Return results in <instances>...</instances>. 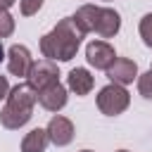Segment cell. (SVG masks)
Here are the masks:
<instances>
[{
	"mask_svg": "<svg viewBox=\"0 0 152 152\" xmlns=\"http://www.w3.org/2000/svg\"><path fill=\"white\" fill-rule=\"evenodd\" d=\"M121 28V17L116 10L112 7H100V17H97V26H95V33L100 38H114Z\"/></svg>",
	"mask_w": 152,
	"mask_h": 152,
	"instance_id": "obj_10",
	"label": "cell"
},
{
	"mask_svg": "<svg viewBox=\"0 0 152 152\" xmlns=\"http://www.w3.org/2000/svg\"><path fill=\"white\" fill-rule=\"evenodd\" d=\"M31 66H33V57H31V52H28L26 45H12L7 50V69H10L12 76L28 78Z\"/></svg>",
	"mask_w": 152,
	"mask_h": 152,
	"instance_id": "obj_6",
	"label": "cell"
},
{
	"mask_svg": "<svg viewBox=\"0 0 152 152\" xmlns=\"http://www.w3.org/2000/svg\"><path fill=\"white\" fill-rule=\"evenodd\" d=\"M48 138H50V142L52 145H57V147H64V145H69L71 140H74V124H71V119H66V116H62V114H55L50 121H48Z\"/></svg>",
	"mask_w": 152,
	"mask_h": 152,
	"instance_id": "obj_7",
	"label": "cell"
},
{
	"mask_svg": "<svg viewBox=\"0 0 152 152\" xmlns=\"http://www.w3.org/2000/svg\"><path fill=\"white\" fill-rule=\"evenodd\" d=\"M38 104L48 112H59L64 104H66V88L57 81L43 90H38Z\"/></svg>",
	"mask_w": 152,
	"mask_h": 152,
	"instance_id": "obj_9",
	"label": "cell"
},
{
	"mask_svg": "<svg viewBox=\"0 0 152 152\" xmlns=\"http://www.w3.org/2000/svg\"><path fill=\"white\" fill-rule=\"evenodd\" d=\"M81 152H93V150H81Z\"/></svg>",
	"mask_w": 152,
	"mask_h": 152,
	"instance_id": "obj_22",
	"label": "cell"
},
{
	"mask_svg": "<svg viewBox=\"0 0 152 152\" xmlns=\"http://www.w3.org/2000/svg\"><path fill=\"white\" fill-rule=\"evenodd\" d=\"M14 33V17L10 14V10L0 7V40Z\"/></svg>",
	"mask_w": 152,
	"mask_h": 152,
	"instance_id": "obj_14",
	"label": "cell"
},
{
	"mask_svg": "<svg viewBox=\"0 0 152 152\" xmlns=\"http://www.w3.org/2000/svg\"><path fill=\"white\" fill-rule=\"evenodd\" d=\"M97 17H100V7H97V5H81V7L71 14L74 24L78 26V31H81L83 36L95 31V26H97Z\"/></svg>",
	"mask_w": 152,
	"mask_h": 152,
	"instance_id": "obj_11",
	"label": "cell"
},
{
	"mask_svg": "<svg viewBox=\"0 0 152 152\" xmlns=\"http://www.w3.org/2000/svg\"><path fill=\"white\" fill-rule=\"evenodd\" d=\"M36 102H38V93L28 83H17L10 90L7 102L0 112V124L7 131H17V128L26 126L33 116V104Z\"/></svg>",
	"mask_w": 152,
	"mask_h": 152,
	"instance_id": "obj_2",
	"label": "cell"
},
{
	"mask_svg": "<svg viewBox=\"0 0 152 152\" xmlns=\"http://www.w3.org/2000/svg\"><path fill=\"white\" fill-rule=\"evenodd\" d=\"M138 31H140V38H142V43H145L147 48H152V12H147V14L140 19V24H138Z\"/></svg>",
	"mask_w": 152,
	"mask_h": 152,
	"instance_id": "obj_15",
	"label": "cell"
},
{
	"mask_svg": "<svg viewBox=\"0 0 152 152\" xmlns=\"http://www.w3.org/2000/svg\"><path fill=\"white\" fill-rule=\"evenodd\" d=\"M10 81H7V76H0V100H7V95H10Z\"/></svg>",
	"mask_w": 152,
	"mask_h": 152,
	"instance_id": "obj_18",
	"label": "cell"
},
{
	"mask_svg": "<svg viewBox=\"0 0 152 152\" xmlns=\"http://www.w3.org/2000/svg\"><path fill=\"white\" fill-rule=\"evenodd\" d=\"M5 57H7V52H5V48H2V43H0V62H2Z\"/></svg>",
	"mask_w": 152,
	"mask_h": 152,
	"instance_id": "obj_20",
	"label": "cell"
},
{
	"mask_svg": "<svg viewBox=\"0 0 152 152\" xmlns=\"http://www.w3.org/2000/svg\"><path fill=\"white\" fill-rule=\"evenodd\" d=\"M57 81H59V69H57V62H52V59H38V62H33L31 74L26 78V83L36 93L43 90V88H48V86H52V83H57Z\"/></svg>",
	"mask_w": 152,
	"mask_h": 152,
	"instance_id": "obj_4",
	"label": "cell"
},
{
	"mask_svg": "<svg viewBox=\"0 0 152 152\" xmlns=\"http://www.w3.org/2000/svg\"><path fill=\"white\" fill-rule=\"evenodd\" d=\"M81 40H83V33L74 24V19L71 17H64V19L57 21V26L52 31H48L40 38V52H43L45 59L69 62V59L76 57V52L81 48Z\"/></svg>",
	"mask_w": 152,
	"mask_h": 152,
	"instance_id": "obj_1",
	"label": "cell"
},
{
	"mask_svg": "<svg viewBox=\"0 0 152 152\" xmlns=\"http://www.w3.org/2000/svg\"><path fill=\"white\" fill-rule=\"evenodd\" d=\"M138 76H140V74H138V64H135L133 59H128V57H116L114 64L107 69V78H109L112 83H116V86H128V83H133Z\"/></svg>",
	"mask_w": 152,
	"mask_h": 152,
	"instance_id": "obj_8",
	"label": "cell"
},
{
	"mask_svg": "<svg viewBox=\"0 0 152 152\" xmlns=\"http://www.w3.org/2000/svg\"><path fill=\"white\" fill-rule=\"evenodd\" d=\"M138 93L145 100H152V69H147L145 74L138 76Z\"/></svg>",
	"mask_w": 152,
	"mask_h": 152,
	"instance_id": "obj_16",
	"label": "cell"
},
{
	"mask_svg": "<svg viewBox=\"0 0 152 152\" xmlns=\"http://www.w3.org/2000/svg\"><path fill=\"white\" fill-rule=\"evenodd\" d=\"M102 2H109V0H102Z\"/></svg>",
	"mask_w": 152,
	"mask_h": 152,
	"instance_id": "obj_23",
	"label": "cell"
},
{
	"mask_svg": "<svg viewBox=\"0 0 152 152\" xmlns=\"http://www.w3.org/2000/svg\"><path fill=\"white\" fill-rule=\"evenodd\" d=\"M86 59H88L90 66L107 71V69L114 64L116 52H114V48H112L107 40H90V43L86 45Z\"/></svg>",
	"mask_w": 152,
	"mask_h": 152,
	"instance_id": "obj_5",
	"label": "cell"
},
{
	"mask_svg": "<svg viewBox=\"0 0 152 152\" xmlns=\"http://www.w3.org/2000/svg\"><path fill=\"white\" fill-rule=\"evenodd\" d=\"M66 83H69V90H71V93H76V95H81V97H83V95H88V93L93 90L95 78H93V74H90L88 69L76 66V69H71V71H69Z\"/></svg>",
	"mask_w": 152,
	"mask_h": 152,
	"instance_id": "obj_12",
	"label": "cell"
},
{
	"mask_svg": "<svg viewBox=\"0 0 152 152\" xmlns=\"http://www.w3.org/2000/svg\"><path fill=\"white\" fill-rule=\"evenodd\" d=\"M150 69H152V66H150Z\"/></svg>",
	"mask_w": 152,
	"mask_h": 152,
	"instance_id": "obj_24",
	"label": "cell"
},
{
	"mask_svg": "<svg viewBox=\"0 0 152 152\" xmlns=\"http://www.w3.org/2000/svg\"><path fill=\"white\" fill-rule=\"evenodd\" d=\"M14 2H17V0H0V7H2V10H7V7H12Z\"/></svg>",
	"mask_w": 152,
	"mask_h": 152,
	"instance_id": "obj_19",
	"label": "cell"
},
{
	"mask_svg": "<svg viewBox=\"0 0 152 152\" xmlns=\"http://www.w3.org/2000/svg\"><path fill=\"white\" fill-rule=\"evenodd\" d=\"M40 7H43V0H19V12H21L24 17L38 14Z\"/></svg>",
	"mask_w": 152,
	"mask_h": 152,
	"instance_id": "obj_17",
	"label": "cell"
},
{
	"mask_svg": "<svg viewBox=\"0 0 152 152\" xmlns=\"http://www.w3.org/2000/svg\"><path fill=\"white\" fill-rule=\"evenodd\" d=\"M50 138H48V131L45 128H33L24 135L21 140V152H45Z\"/></svg>",
	"mask_w": 152,
	"mask_h": 152,
	"instance_id": "obj_13",
	"label": "cell"
},
{
	"mask_svg": "<svg viewBox=\"0 0 152 152\" xmlns=\"http://www.w3.org/2000/svg\"><path fill=\"white\" fill-rule=\"evenodd\" d=\"M116 152H128V150H116Z\"/></svg>",
	"mask_w": 152,
	"mask_h": 152,
	"instance_id": "obj_21",
	"label": "cell"
},
{
	"mask_svg": "<svg viewBox=\"0 0 152 152\" xmlns=\"http://www.w3.org/2000/svg\"><path fill=\"white\" fill-rule=\"evenodd\" d=\"M95 102H97V109H100L104 116H116V114H121V112L128 109V104H131V95H128V90H126L124 86L109 83V86L100 88Z\"/></svg>",
	"mask_w": 152,
	"mask_h": 152,
	"instance_id": "obj_3",
	"label": "cell"
}]
</instances>
